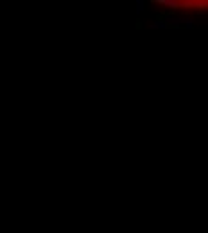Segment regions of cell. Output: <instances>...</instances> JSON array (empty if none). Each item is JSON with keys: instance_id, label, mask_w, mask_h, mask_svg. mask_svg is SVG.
<instances>
[{"instance_id": "cell-1", "label": "cell", "mask_w": 208, "mask_h": 233, "mask_svg": "<svg viewBox=\"0 0 208 233\" xmlns=\"http://www.w3.org/2000/svg\"><path fill=\"white\" fill-rule=\"evenodd\" d=\"M135 29H136V31H140V29H142V23H140V20H136V23H135Z\"/></svg>"}]
</instances>
